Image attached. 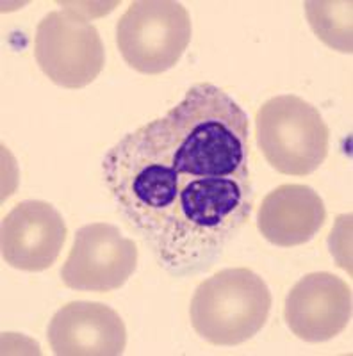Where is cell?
<instances>
[{
    "mask_svg": "<svg viewBox=\"0 0 353 356\" xmlns=\"http://www.w3.org/2000/svg\"><path fill=\"white\" fill-rule=\"evenodd\" d=\"M102 173L123 216L175 275L207 269L252 214L250 177L182 175L129 134L107 152Z\"/></svg>",
    "mask_w": 353,
    "mask_h": 356,
    "instance_id": "1",
    "label": "cell"
},
{
    "mask_svg": "<svg viewBox=\"0 0 353 356\" xmlns=\"http://www.w3.org/2000/svg\"><path fill=\"white\" fill-rule=\"evenodd\" d=\"M269 310L266 282L246 267H228L196 287L189 317L195 332L211 344L237 346L262 330Z\"/></svg>",
    "mask_w": 353,
    "mask_h": 356,
    "instance_id": "2",
    "label": "cell"
},
{
    "mask_svg": "<svg viewBox=\"0 0 353 356\" xmlns=\"http://www.w3.org/2000/svg\"><path fill=\"white\" fill-rule=\"evenodd\" d=\"M256 141L273 170L305 177L325 162L330 130L313 104L295 95H281L257 111Z\"/></svg>",
    "mask_w": 353,
    "mask_h": 356,
    "instance_id": "3",
    "label": "cell"
},
{
    "mask_svg": "<svg viewBox=\"0 0 353 356\" xmlns=\"http://www.w3.org/2000/svg\"><path fill=\"white\" fill-rule=\"evenodd\" d=\"M191 17L180 2L136 0L116 24V47L123 61L145 75L168 72L191 41Z\"/></svg>",
    "mask_w": 353,
    "mask_h": 356,
    "instance_id": "4",
    "label": "cell"
},
{
    "mask_svg": "<svg viewBox=\"0 0 353 356\" xmlns=\"http://www.w3.org/2000/svg\"><path fill=\"white\" fill-rule=\"evenodd\" d=\"M34 57L41 72L66 89L91 84L106 65V50L97 27L73 9L52 11L41 18Z\"/></svg>",
    "mask_w": 353,
    "mask_h": 356,
    "instance_id": "5",
    "label": "cell"
},
{
    "mask_svg": "<svg viewBox=\"0 0 353 356\" xmlns=\"http://www.w3.org/2000/svg\"><path fill=\"white\" fill-rule=\"evenodd\" d=\"M138 267V248L109 222L79 228L61 269L63 284L72 291L111 292L125 285Z\"/></svg>",
    "mask_w": 353,
    "mask_h": 356,
    "instance_id": "6",
    "label": "cell"
},
{
    "mask_svg": "<svg viewBox=\"0 0 353 356\" xmlns=\"http://www.w3.org/2000/svg\"><path fill=\"white\" fill-rule=\"evenodd\" d=\"M0 235L6 264L20 271H45L61 255L66 222L50 203L27 200L13 207L2 219Z\"/></svg>",
    "mask_w": 353,
    "mask_h": 356,
    "instance_id": "7",
    "label": "cell"
},
{
    "mask_svg": "<svg viewBox=\"0 0 353 356\" xmlns=\"http://www.w3.org/2000/svg\"><path fill=\"white\" fill-rule=\"evenodd\" d=\"M352 310V289L345 280L332 273H311L285 298L284 319L298 339L325 342L348 326Z\"/></svg>",
    "mask_w": 353,
    "mask_h": 356,
    "instance_id": "8",
    "label": "cell"
},
{
    "mask_svg": "<svg viewBox=\"0 0 353 356\" xmlns=\"http://www.w3.org/2000/svg\"><path fill=\"white\" fill-rule=\"evenodd\" d=\"M49 342L59 356H116L125 351L127 330L107 305L72 301L54 314Z\"/></svg>",
    "mask_w": 353,
    "mask_h": 356,
    "instance_id": "9",
    "label": "cell"
},
{
    "mask_svg": "<svg viewBox=\"0 0 353 356\" xmlns=\"http://www.w3.org/2000/svg\"><path fill=\"white\" fill-rule=\"evenodd\" d=\"M325 203L313 187L284 184L262 200L257 228L268 243L292 248L313 241L325 225Z\"/></svg>",
    "mask_w": 353,
    "mask_h": 356,
    "instance_id": "10",
    "label": "cell"
},
{
    "mask_svg": "<svg viewBox=\"0 0 353 356\" xmlns=\"http://www.w3.org/2000/svg\"><path fill=\"white\" fill-rule=\"evenodd\" d=\"M352 2H305L308 24L321 41L343 54L353 52Z\"/></svg>",
    "mask_w": 353,
    "mask_h": 356,
    "instance_id": "11",
    "label": "cell"
}]
</instances>
